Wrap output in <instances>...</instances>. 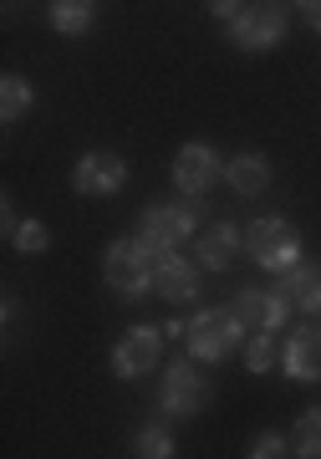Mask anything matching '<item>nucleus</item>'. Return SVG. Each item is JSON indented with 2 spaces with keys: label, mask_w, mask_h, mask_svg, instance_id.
<instances>
[{
  "label": "nucleus",
  "mask_w": 321,
  "mask_h": 459,
  "mask_svg": "<svg viewBox=\"0 0 321 459\" xmlns=\"http://www.w3.org/2000/svg\"><path fill=\"white\" fill-rule=\"evenodd\" d=\"M235 250H240V235L230 225H214L199 235V261L209 265V271H230L235 265Z\"/></svg>",
  "instance_id": "obj_15"
},
{
  "label": "nucleus",
  "mask_w": 321,
  "mask_h": 459,
  "mask_svg": "<svg viewBox=\"0 0 321 459\" xmlns=\"http://www.w3.org/2000/svg\"><path fill=\"white\" fill-rule=\"evenodd\" d=\"M250 459H286V439L281 434H256V444H250Z\"/></svg>",
  "instance_id": "obj_22"
},
{
  "label": "nucleus",
  "mask_w": 321,
  "mask_h": 459,
  "mask_svg": "<svg viewBox=\"0 0 321 459\" xmlns=\"http://www.w3.org/2000/svg\"><path fill=\"white\" fill-rule=\"evenodd\" d=\"M11 240H16V250H26V255H41V250L51 246V230L41 225V220H21V225L11 230Z\"/></svg>",
  "instance_id": "obj_19"
},
{
  "label": "nucleus",
  "mask_w": 321,
  "mask_h": 459,
  "mask_svg": "<svg viewBox=\"0 0 321 459\" xmlns=\"http://www.w3.org/2000/svg\"><path fill=\"white\" fill-rule=\"evenodd\" d=\"M240 322H235V312H230V307H214V312H199L189 322V332H184V337H189V352L199 362H225L230 352H235V342H240Z\"/></svg>",
  "instance_id": "obj_3"
},
{
  "label": "nucleus",
  "mask_w": 321,
  "mask_h": 459,
  "mask_svg": "<svg viewBox=\"0 0 321 459\" xmlns=\"http://www.w3.org/2000/svg\"><path fill=\"white\" fill-rule=\"evenodd\" d=\"M296 11H301L306 26H317V31H321V0H306V5H296Z\"/></svg>",
  "instance_id": "obj_23"
},
{
  "label": "nucleus",
  "mask_w": 321,
  "mask_h": 459,
  "mask_svg": "<svg viewBox=\"0 0 321 459\" xmlns=\"http://www.w3.org/2000/svg\"><path fill=\"white\" fill-rule=\"evenodd\" d=\"M220 174H225V164H220V153H214L209 143H184L174 153V184L189 199H199L209 184L220 179Z\"/></svg>",
  "instance_id": "obj_7"
},
{
  "label": "nucleus",
  "mask_w": 321,
  "mask_h": 459,
  "mask_svg": "<svg viewBox=\"0 0 321 459\" xmlns=\"http://www.w3.org/2000/svg\"><path fill=\"white\" fill-rule=\"evenodd\" d=\"M92 11H97L92 0H56V5H51V26L62 36H82L92 26Z\"/></svg>",
  "instance_id": "obj_16"
},
{
  "label": "nucleus",
  "mask_w": 321,
  "mask_h": 459,
  "mask_svg": "<svg viewBox=\"0 0 321 459\" xmlns=\"http://www.w3.org/2000/svg\"><path fill=\"white\" fill-rule=\"evenodd\" d=\"M159 358H163V327H133L128 337L113 347V373L117 377H143V373H153Z\"/></svg>",
  "instance_id": "obj_8"
},
{
  "label": "nucleus",
  "mask_w": 321,
  "mask_h": 459,
  "mask_svg": "<svg viewBox=\"0 0 321 459\" xmlns=\"http://www.w3.org/2000/svg\"><path fill=\"white\" fill-rule=\"evenodd\" d=\"M291 444H296V455H301V459H321V403H317V409H306L301 419H296Z\"/></svg>",
  "instance_id": "obj_18"
},
{
  "label": "nucleus",
  "mask_w": 321,
  "mask_h": 459,
  "mask_svg": "<svg viewBox=\"0 0 321 459\" xmlns=\"http://www.w3.org/2000/svg\"><path fill=\"white\" fill-rule=\"evenodd\" d=\"M102 276H108V286H113L117 296H143L148 286H153V255H148L138 240H117V246H108V261H102Z\"/></svg>",
  "instance_id": "obj_4"
},
{
  "label": "nucleus",
  "mask_w": 321,
  "mask_h": 459,
  "mask_svg": "<svg viewBox=\"0 0 321 459\" xmlns=\"http://www.w3.org/2000/svg\"><path fill=\"white\" fill-rule=\"evenodd\" d=\"M26 108H31V82L16 77V72H11V77H0V117H5V123H16Z\"/></svg>",
  "instance_id": "obj_17"
},
{
  "label": "nucleus",
  "mask_w": 321,
  "mask_h": 459,
  "mask_svg": "<svg viewBox=\"0 0 321 459\" xmlns=\"http://www.w3.org/2000/svg\"><path fill=\"white\" fill-rule=\"evenodd\" d=\"M286 373L296 383H321V327L317 322H306L286 342Z\"/></svg>",
  "instance_id": "obj_11"
},
{
  "label": "nucleus",
  "mask_w": 321,
  "mask_h": 459,
  "mask_svg": "<svg viewBox=\"0 0 321 459\" xmlns=\"http://www.w3.org/2000/svg\"><path fill=\"white\" fill-rule=\"evenodd\" d=\"M199 220H204V204H199V199H189V195L178 199V204H148L143 220H138V235H133V240H138L148 255L169 261L178 240L199 230ZM159 261H153V265H159Z\"/></svg>",
  "instance_id": "obj_1"
},
{
  "label": "nucleus",
  "mask_w": 321,
  "mask_h": 459,
  "mask_svg": "<svg viewBox=\"0 0 321 459\" xmlns=\"http://www.w3.org/2000/svg\"><path fill=\"white\" fill-rule=\"evenodd\" d=\"M230 312H235V322H240L245 332H256V337H260V332H275V327H281L291 307L281 301V291H240Z\"/></svg>",
  "instance_id": "obj_10"
},
{
  "label": "nucleus",
  "mask_w": 321,
  "mask_h": 459,
  "mask_svg": "<svg viewBox=\"0 0 321 459\" xmlns=\"http://www.w3.org/2000/svg\"><path fill=\"white\" fill-rule=\"evenodd\" d=\"M123 179H128V164L117 153H102V148L82 153L77 169H72V189H82V195H117Z\"/></svg>",
  "instance_id": "obj_9"
},
{
  "label": "nucleus",
  "mask_w": 321,
  "mask_h": 459,
  "mask_svg": "<svg viewBox=\"0 0 321 459\" xmlns=\"http://www.w3.org/2000/svg\"><path fill=\"white\" fill-rule=\"evenodd\" d=\"M281 301L296 307V312H321V271H286Z\"/></svg>",
  "instance_id": "obj_14"
},
{
  "label": "nucleus",
  "mask_w": 321,
  "mask_h": 459,
  "mask_svg": "<svg viewBox=\"0 0 321 459\" xmlns=\"http://www.w3.org/2000/svg\"><path fill=\"white\" fill-rule=\"evenodd\" d=\"M225 179L235 184V195H265L271 164H265V153H235L225 164Z\"/></svg>",
  "instance_id": "obj_13"
},
{
  "label": "nucleus",
  "mask_w": 321,
  "mask_h": 459,
  "mask_svg": "<svg viewBox=\"0 0 321 459\" xmlns=\"http://www.w3.org/2000/svg\"><path fill=\"white\" fill-rule=\"evenodd\" d=\"M153 291L169 296V301H189V296H199V276H194V265L169 255V261L153 265Z\"/></svg>",
  "instance_id": "obj_12"
},
{
  "label": "nucleus",
  "mask_w": 321,
  "mask_h": 459,
  "mask_svg": "<svg viewBox=\"0 0 321 459\" xmlns=\"http://www.w3.org/2000/svg\"><path fill=\"white\" fill-rule=\"evenodd\" d=\"M209 403V383L194 373L189 358L169 362V377H163V413H174V419H194V413Z\"/></svg>",
  "instance_id": "obj_6"
},
{
  "label": "nucleus",
  "mask_w": 321,
  "mask_h": 459,
  "mask_svg": "<svg viewBox=\"0 0 321 459\" xmlns=\"http://www.w3.org/2000/svg\"><path fill=\"white\" fill-rule=\"evenodd\" d=\"M138 455L143 459H169L174 455V434H169L163 424H148L143 434H138Z\"/></svg>",
  "instance_id": "obj_20"
},
{
  "label": "nucleus",
  "mask_w": 321,
  "mask_h": 459,
  "mask_svg": "<svg viewBox=\"0 0 321 459\" xmlns=\"http://www.w3.org/2000/svg\"><path fill=\"white\" fill-rule=\"evenodd\" d=\"M230 36L245 51H265L286 36V11L281 5H240V16L230 21Z\"/></svg>",
  "instance_id": "obj_5"
},
{
  "label": "nucleus",
  "mask_w": 321,
  "mask_h": 459,
  "mask_svg": "<svg viewBox=\"0 0 321 459\" xmlns=\"http://www.w3.org/2000/svg\"><path fill=\"white\" fill-rule=\"evenodd\" d=\"M245 250H250L256 265H265V271H296L301 230L286 225V220H256V225L245 230Z\"/></svg>",
  "instance_id": "obj_2"
},
{
  "label": "nucleus",
  "mask_w": 321,
  "mask_h": 459,
  "mask_svg": "<svg viewBox=\"0 0 321 459\" xmlns=\"http://www.w3.org/2000/svg\"><path fill=\"white\" fill-rule=\"evenodd\" d=\"M245 368H250V373H271L275 368V337L271 332L250 337V347H245Z\"/></svg>",
  "instance_id": "obj_21"
}]
</instances>
